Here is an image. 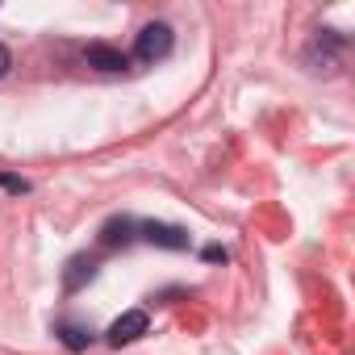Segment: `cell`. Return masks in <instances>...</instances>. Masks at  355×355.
I'll list each match as a JSON object with an SVG mask.
<instances>
[{
  "label": "cell",
  "instance_id": "cell-1",
  "mask_svg": "<svg viewBox=\"0 0 355 355\" xmlns=\"http://www.w3.org/2000/svg\"><path fill=\"white\" fill-rule=\"evenodd\" d=\"M171 46H175L171 26H167V21H150V26H142L138 38H134V59H138V63H159V59L171 55Z\"/></svg>",
  "mask_w": 355,
  "mask_h": 355
},
{
  "label": "cell",
  "instance_id": "cell-2",
  "mask_svg": "<svg viewBox=\"0 0 355 355\" xmlns=\"http://www.w3.org/2000/svg\"><path fill=\"white\" fill-rule=\"evenodd\" d=\"M146 330H150L146 309H125V313H121V318L105 330V338H109V347H130V343H138Z\"/></svg>",
  "mask_w": 355,
  "mask_h": 355
},
{
  "label": "cell",
  "instance_id": "cell-3",
  "mask_svg": "<svg viewBox=\"0 0 355 355\" xmlns=\"http://www.w3.org/2000/svg\"><path fill=\"white\" fill-rule=\"evenodd\" d=\"M138 239H146L150 247H163V251H184L189 247V230L184 226H171V222H142Z\"/></svg>",
  "mask_w": 355,
  "mask_h": 355
},
{
  "label": "cell",
  "instance_id": "cell-4",
  "mask_svg": "<svg viewBox=\"0 0 355 355\" xmlns=\"http://www.w3.org/2000/svg\"><path fill=\"white\" fill-rule=\"evenodd\" d=\"M334 46H343V38H334V30H318V38L305 46V63H309V71H334V67H338Z\"/></svg>",
  "mask_w": 355,
  "mask_h": 355
},
{
  "label": "cell",
  "instance_id": "cell-5",
  "mask_svg": "<svg viewBox=\"0 0 355 355\" xmlns=\"http://www.w3.org/2000/svg\"><path fill=\"white\" fill-rule=\"evenodd\" d=\"M96 255H71L67 268H63V293H80L92 276H96Z\"/></svg>",
  "mask_w": 355,
  "mask_h": 355
},
{
  "label": "cell",
  "instance_id": "cell-6",
  "mask_svg": "<svg viewBox=\"0 0 355 355\" xmlns=\"http://www.w3.org/2000/svg\"><path fill=\"white\" fill-rule=\"evenodd\" d=\"M84 63L96 67V71H125V67H130V59H125L117 46H109V42H92V46L84 51Z\"/></svg>",
  "mask_w": 355,
  "mask_h": 355
},
{
  "label": "cell",
  "instance_id": "cell-7",
  "mask_svg": "<svg viewBox=\"0 0 355 355\" xmlns=\"http://www.w3.org/2000/svg\"><path fill=\"white\" fill-rule=\"evenodd\" d=\"M134 230H138L134 218H109V222L101 226V247H125V243L138 239Z\"/></svg>",
  "mask_w": 355,
  "mask_h": 355
},
{
  "label": "cell",
  "instance_id": "cell-8",
  "mask_svg": "<svg viewBox=\"0 0 355 355\" xmlns=\"http://www.w3.org/2000/svg\"><path fill=\"white\" fill-rule=\"evenodd\" d=\"M55 334L63 338V347H67V351H84V347L92 343V330H88L84 322H71V318L55 322Z\"/></svg>",
  "mask_w": 355,
  "mask_h": 355
},
{
  "label": "cell",
  "instance_id": "cell-9",
  "mask_svg": "<svg viewBox=\"0 0 355 355\" xmlns=\"http://www.w3.org/2000/svg\"><path fill=\"white\" fill-rule=\"evenodd\" d=\"M0 189H9V193H30V184L21 180V175H0Z\"/></svg>",
  "mask_w": 355,
  "mask_h": 355
},
{
  "label": "cell",
  "instance_id": "cell-10",
  "mask_svg": "<svg viewBox=\"0 0 355 355\" xmlns=\"http://www.w3.org/2000/svg\"><path fill=\"white\" fill-rule=\"evenodd\" d=\"M9 67H13V51H9L5 42H0V80L9 76Z\"/></svg>",
  "mask_w": 355,
  "mask_h": 355
},
{
  "label": "cell",
  "instance_id": "cell-11",
  "mask_svg": "<svg viewBox=\"0 0 355 355\" xmlns=\"http://www.w3.org/2000/svg\"><path fill=\"white\" fill-rule=\"evenodd\" d=\"M205 259H209V263H218V259H226V247H218V243H214V247H205Z\"/></svg>",
  "mask_w": 355,
  "mask_h": 355
}]
</instances>
